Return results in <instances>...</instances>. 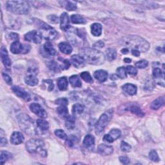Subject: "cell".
Returning a JSON list of instances; mask_svg holds the SVG:
<instances>
[{
  "label": "cell",
  "mask_w": 165,
  "mask_h": 165,
  "mask_svg": "<svg viewBox=\"0 0 165 165\" xmlns=\"http://www.w3.org/2000/svg\"><path fill=\"white\" fill-rule=\"evenodd\" d=\"M149 158L151 161L154 162H158L159 161V155L158 153H157V152L154 150H151L150 152L149 153Z\"/></svg>",
  "instance_id": "obj_41"
},
{
  "label": "cell",
  "mask_w": 165,
  "mask_h": 165,
  "mask_svg": "<svg viewBox=\"0 0 165 165\" xmlns=\"http://www.w3.org/2000/svg\"><path fill=\"white\" fill-rule=\"evenodd\" d=\"M69 81L70 82L72 87H73L79 88V87H81L82 85L81 81L79 78L78 77V76H77V75L72 76L69 78Z\"/></svg>",
  "instance_id": "obj_33"
},
{
  "label": "cell",
  "mask_w": 165,
  "mask_h": 165,
  "mask_svg": "<svg viewBox=\"0 0 165 165\" xmlns=\"http://www.w3.org/2000/svg\"><path fill=\"white\" fill-rule=\"evenodd\" d=\"M6 8L8 11L18 15L27 14L30 11V5L25 1H9Z\"/></svg>",
  "instance_id": "obj_3"
},
{
  "label": "cell",
  "mask_w": 165,
  "mask_h": 165,
  "mask_svg": "<svg viewBox=\"0 0 165 165\" xmlns=\"http://www.w3.org/2000/svg\"><path fill=\"white\" fill-rule=\"evenodd\" d=\"M114 152V148L105 144H100L97 147V152L101 155H109Z\"/></svg>",
  "instance_id": "obj_15"
},
{
  "label": "cell",
  "mask_w": 165,
  "mask_h": 165,
  "mask_svg": "<svg viewBox=\"0 0 165 165\" xmlns=\"http://www.w3.org/2000/svg\"><path fill=\"white\" fill-rule=\"evenodd\" d=\"M120 43L125 46V48H132V50H137L140 52H145L150 48V43L144 38L137 36H128L123 38Z\"/></svg>",
  "instance_id": "obj_1"
},
{
  "label": "cell",
  "mask_w": 165,
  "mask_h": 165,
  "mask_svg": "<svg viewBox=\"0 0 165 165\" xmlns=\"http://www.w3.org/2000/svg\"><path fill=\"white\" fill-rule=\"evenodd\" d=\"M152 74H153L154 78H155V79L162 78L163 79H164V71H163L159 67H154L153 72H152Z\"/></svg>",
  "instance_id": "obj_36"
},
{
  "label": "cell",
  "mask_w": 165,
  "mask_h": 165,
  "mask_svg": "<svg viewBox=\"0 0 165 165\" xmlns=\"http://www.w3.org/2000/svg\"><path fill=\"white\" fill-rule=\"evenodd\" d=\"M80 76L85 81H86L87 82H88V83H92V82H94L92 76H90V74L88 72L85 71V72L81 73Z\"/></svg>",
  "instance_id": "obj_39"
},
{
  "label": "cell",
  "mask_w": 165,
  "mask_h": 165,
  "mask_svg": "<svg viewBox=\"0 0 165 165\" xmlns=\"http://www.w3.org/2000/svg\"><path fill=\"white\" fill-rule=\"evenodd\" d=\"M2 76H3L4 80L5 81V82L8 85H11L12 84V79L10 76H9L7 74H5V73H2Z\"/></svg>",
  "instance_id": "obj_47"
},
{
  "label": "cell",
  "mask_w": 165,
  "mask_h": 165,
  "mask_svg": "<svg viewBox=\"0 0 165 165\" xmlns=\"http://www.w3.org/2000/svg\"><path fill=\"white\" fill-rule=\"evenodd\" d=\"M43 82H45V83L48 84V89L49 91H52V90L54 89V83H53V81L51 79H47V80H45L43 81Z\"/></svg>",
  "instance_id": "obj_50"
},
{
  "label": "cell",
  "mask_w": 165,
  "mask_h": 165,
  "mask_svg": "<svg viewBox=\"0 0 165 165\" xmlns=\"http://www.w3.org/2000/svg\"><path fill=\"white\" fill-rule=\"evenodd\" d=\"M30 110L41 118H45L47 117V113L45 110L39 103H33L29 106Z\"/></svg>",
  "instance_id": "obj_9"
},
{
  "label": "cell",
  "mask_w": 165,
  "mask_h": 165,
  "mask_svg": "<svg viewBox=\"0 0 165 165\" xmlns=\"http://www.w3.org/2000/svg\"><path fill=\"white\" fill-rule=\"evenodd\" d=\"M0 54H1V59L3 64L4 65L5 67L7 69H9L11 68V60H10L9 54H8V52L7 51V49L5 47H2L1 48V52H0Z\"/></svg>",
  "instance_id": "obj_14"
},
{
  "label": "cell",
  "mask_w": 165,
  "mask_h": 165,
  "mask_svg": "<svg viewBox=\"0 0 165 165\" xmlns=\"http://www.w3.org/2000/svg\"><path fill=\"white\" fill-rule=\"evenodd\" d=\"M114 112V109H110L108 110H106L101 115L96 125L95 129L96 133L97 134H101L106 127V126L108 125V124L110 123L113 117Z\"/></svg>",
  "instance_id": "obj_5"
},
{
  "label": "cell",
  "mask_w": 165,
  "mask_h": 165,
  "mask_svg": "<svg viewBox=\"0 0 165 165\" xmlns=\"http://www.w3.org/2000/svg\"><path fill=\"white\" fill-rule=\"evenodd\" d=\"M60 28L61 30L67 32L68 31L70 28V21H69V15L67 13L63 12L61 14V17H60Z\"/></svg>",
  "instance_id": "obj_13"
},
{
  "label": "cell",
  "mask_w": 165,
  "mask_h": 165,
  "mask_svg": "<svg viewBox=\"0 0 165 165\" xmlns=\"http://www.w3.org/2000/svg\"><path fill=\"white\" fill-rule=\"evenodd\" d=\"M127 73L130 74L131 76H136L137 74V70L136 67H134L133 66H127V67L125 68Z\"/></svg>",
  "instance_id": "obj_42"
},
{
  "label": "cell",
  "mask_w": 165,
  "mask_h": 165,
  "mask_svg": "<svg viewBox=\"0 0 165 165\" xmlns=\"http://www.w3.org/2000/svg\"><path fill=\"white\" fill-rule=\"evenodd\" d=\"M148 65V62L145 60L139 61L136 63V67L138 69H145L146 67H147Z\"/></svg>",
  "instance_id": "obj_44"
},
{
  "label": "cell",
  "mask_w": 165,
  "mask_h": 165,
  "mask_svg": "<svg viewBox=\"0 0 165 165\" xmlns=\"http://www.w3.org/2000/svg\"><path fill=\"white\" fill-rule=\"evenodd\" d=\"M60 5L64 7L66 10L69 11H74L77 9L76 5L72 2L70 1H61L59 2Z\"/></svg>",
  "instance_id": "obj_24"
},
{
  "label": "cell",
  "mask_w": 165,
  "mask_h": 165,
  "mask_svg": "<svg viewBox=\"0 0 165 165\" xmlns=\"http://www.w3.org/2000/svg\"><path fill=\"white\" fill-rule=\"evenodd\" d=\"M43 51L45 52L46 54L50 56H54L56 54V51L55 50V48H54L52 44L47 41L44 45H43Z\"/></svg>",
  "instance_id": "obj_19"
},
{
  "label": "cell",
  "mask_w": 165,
  "mask_h": 165,
  "mask_svg": "<svg viewBox=\"0 0 165 165\" xmlns=\"http://www.w3.org/2000/svg\"><path fill=\"white\" fill-rule=\"evenodd\" d=\"M76 125V118L73 115H69L65 119V127L69 130H73Z\"/></svg>",
  "instance_id": "obj_26"
},
{
  "label": "cell",
  "mask_w": 165,
  "mask_h": 165,
  "mask_svg": "<svg viewBox=\"0 0 165 165\" xmlns=\"http://www.w3.org/2000/svg\"><path fill=\"white\" fill-rule=\"evenodd\" d=\"M124 61H125V63H131L132 60L131 59H129V58H125V59H124Z\"/></svg>",
  "instance_id": "obj_58"
},
{
  "label": "cell",
  "mask_w": 165,
  "mask_h": 165,
  "mask_svg": "<svg viewBox=\"0 0 165 165\" xmlns=\"http://www.w3.org/2000/svg\"><path fill=\"white\" fill-rule=\"evenodd\" d=\"M36 25L39 29V32L45 38V39L48 40H53L57 35V32L55 29H54L52 27L49 26L48 25L44 23L42 21H36Z\"/></svg>",
  "instance_id": "obj_6"
},
{
  "label": "cell",
  "mask_w": 165,
  "mask_h": 165,
  "mask_svg": "<svg viewBox=\"0 0 165 165\" xmlns=\"http://www.w3.org/2000/svg\"><path fill=\"white\" fill-rule=\"evenodd\" d=\"M7 144V140L6 137H4L3 136H1V146H5Z\"/></svg>",
  "instance_id": "obj_54"
},
{
  "label": "cell",
  "mask_w": 165,
  "mask_h": 165,
  "mask_svg": "<svg viewBox=\"0 0 165 165\" xmlns=\"http://www.w3.org/2000/svg\"><path fill=\"white\" fill-rule=\"evenodd\" d=\"M116 75L118 78L121 79H125L127 78V73L126 71V69L124 67H121L117 69L116 70Z\"/></svg>",
  "instance_id": "obj_38"
},
{
  "label": "cell",
  "mask_w": 165,
  "mask_h": 165,
  "mask_svg": "<svg viewBox=\"0 0 165 165\" xmlns=\"http://www.w3.org/2000/svg\"><path fill=\"white\" fill-rule=\"evenodd\" d=\"M47 66L51 71H53L56 73H59L61 70L60 65L54 61H51L47 63Z\"/></svg>",
  "instance_id": "obj_32"
},
{
  "label": "cell",
  "mask_w": 165,
  "mask_h": 165,
  "mask_svg": "<svg viewBox=\"0 0 165 165\" xmlns=\"http://www.w3.org/2000/svg\"><path fill=\"white\" fill-rule=\"evenodd\" d=\"M121 135V132L119 129H112L110 130L109 134L104 136L103 141L108 143H113L115 140L120 137Z\"/></svg>",
  "instance_id": "obj_11"
},
{
  "label": "cell",
  "mask_w": 165,
  "mask_h": 165,
  "mask_svg": "<svg viewBox=\"0 0 165 165\" xmlns=\"http://www.w3.org/2000/svg\"><path fill=\"white\" fill-rule=\"evenodd\" d=\"M71 63L76 69L83 68L85 65V61L79 55H73L71 57Z\"/></svg>",
  "instance_id": "obj_12"
},
{
  "label": "cell",
  "mask_w": 165,
  "mask_h": 165,
  "mask_svg": "<svg viewBox=\"0 0 165 165\" xmlns=\"http://www.w3.org/2000/svg\"><path fill=\"white\" fill-rule=\"evenodd\" d=\"M104 46H105V43H104L103 41H98L93 45V47H94V48L97 49V50L98 48H102L103 47H104Z\"/></svg>",
  "instance_id": "obj_49"
},
{
  "label": "cell",
  "mask_w": 165,
  "mask_h": 165,
  "mask_svg": "<svg viewBox=\"0 0 165 165\" xmlns=\"http://www.w3.org/2000/svg\"><path fill=\"white\" fill-rule=\"evenodd\" d=\"M56 104L59 105L60 106H67L69 101L67 98H59L55 101Z\"/></svg>",
  "instance_id": "obj_45"
},
{
  "label": "cell",
  "mask_w": 165,
  "mask_h": 165,
  "mask_svg": "<svg viewBox=\"0 0 165 165\" xmlns=\"http://www.w3.org/2000/svg\"><path fill=\"white\" fill-rule=\"evenodd\" d=\"M128 110L132 113L137 115L139 117H143L145 115V113L140 109V107L136 105H131L128 107Z\"/></svg>",
  "instance_id": "obj_25"
},
{
  "label": "cell",
  "mask_w": 165,
  "mask_h": 165,
  "mask_svg": "<svg viewBox=\"0 0 165 165\" xmlns=\"http://www.w3.org/2000/svg\"><path fill=\"white\" fill-rule=\"evenodd\" d=\"M80 56L85 62L92 65H101L105 61V56L101 51L95 48H84L80 50Z\"/></svg>",
  "instance_id": "obj_2"
},
{
  "label": "cell",
  "mask_w": 165,
  "mask_h": 165,
  "mask_svg": "<svg viewBox=\"0 0 165 165\" xmlns=\"http://www.w3.org/2000/svg\"><path fill=\"white\" fill-rule=\"evenodd\" d=\"M49 21L52 23H58V18L55 15H50L48 17Z\"/></svg>",
  "instance_id": "obj_51"
},
{
  "label": "cell",
  "mask_w": 165,
  "mask_h": 165,
  "mask_svg": "<svg viewBox=\"0 0 165 165\" xmlns=\"http://www.w3.org/2000/svg\"><path fill=\"white\" fill-rule=\"evenodd\" d=\"M132 54L136 57H139L140 56V52L137 50H132Z\"/></svg>",
  "instance_id": "obj_55"
},
{
  "label": "cell",
  "mask_w": 165,
  "mask_h": 165,
  "mask_svg": "<svg viewBox=\"0 0 165 165\" xmlns=\"http://www.w3.org/2000/svg\"><path fill=\"white\" fill-rule=\"evenodd\" d=\"M128 52H129L128 48H123L122 50H121V52L123 54H127Z\"/></svg>",
  "instance_id": "obj_57"
},
{
  "label": "cell",
  "mask_w": 165,
  "mask_h": 165,
  "mask_svg": "<svg viewBox=\"0 0 165 165\" xmlns=\"http://www.w3.org/2000/svg\"><path fill=\"white\" fill-rule=\"evenodd\" d=\"M119 161L124 164H128L130 163V159L128 157L126 156H121L119 158Z\"/></svg>",
  "instance_id": "obj_52"
},
{
  "label": "cell",
  "mask_w": 165,
  "mask_h": 165,
  "mask_svg": "<svg viewBox=\"0 0 165 165\" xmlns=\"http://www.w3.org/2000/svg\"><path fill=\"white\" fill-rule=\"evenodd\" d=\"M164 96H161L158 98H157L156 100H155L151 104L150 107L152 110H158L160 109L162 106L164 105Z\"/></svg>",
  "instance_id": "obj_21"
},
{
  "label": "cell",
  "mask_w": 165,
  "mask_h": 165,
  "mask_svg": "<svg viewBox=\"0 0 165 165\" xmlns=\"http://www.w3.org/2000/svg\"><path fill=\"white\" fill-rule=\"evenodd\" d=\"M94 77L99 82H103L106 81L107 78H108V73H107L106 71L103 70H96L94 73Z\"/></svg>",
  "instance_id": "obj_17"
},
{
  "label": "cell",
  "mask_w": 165,
  "mask_h": 165,
  "mask_svg": "<svg viewBox=\"0 0 165 165\" xmlns=\"http://www.w3.org/2000/svg\"><path fill=\"white\" fill-rule=\"evenodd\" d=\"M121 149L124 152H129L132 150V147L127 143L125 141H122L121 143Z\"/></svg>",
  "instance_id": "obj_43"
},
{
  "label": "cell",
  "mask_w": 165,
  "mask_h": 165,
  "mask_svg": "<svg viewBox=\"0 0 165 165\" xmlns=\"http://www.w3.org/2000/svg\"><path fill=\"white\" fill-rule=\"evenodd\" d=\"M54 134L55 135L58 137L59 138L61 139H64V140H67L68 137H67V135L66 134V133L65 132V131L63 130H61V129H57V130H56L54 131Z\"/></svg>",
  "instance_id": "obj_40"
},
{
  "label": "cell",
  "mask_w": 165,
  "mask_h": 165,
  "mask_svg": "<svg viewBox=\"0 0 165 165\" xmlns=\"http://www.w3.org/2000/svg\"><path fill=\"white\" fill-rule=\"evenodd\" d=\"M12 90L16 96L21 98L22 100L26 101H29L31 100L30 95L21 87L18 86H14L12 87Z\"/></svg>",
  "instance_id": "obj_10"
},
{
  "label": "cell",
  "mask_w": 165,
  "mask_h": 165,
  "mask_svg": "<svg viewBox=\"0 0 165 165\" xmlns=\"http://www.w3.org/2000/svg\"><path fill=\"white\" fill-rule=\"evenodd\" d=\"M37 126L43 131H47L49 128V124L48 121L43 119H39L36 121Z\"/></svg>",
  "instance_id": "obj_34"
},
{
  "label": "cell",
  "mask_w": 165,
  "mask_h": 165,
  "mask_svg": "<svg viewBox=\"0 0 165 165\" xmlns=\"http://www.w3.org/2000/svg\"><path fill=\"white\" fill-rule=\"evenodd\" d=\"M25 83L27 85L31 87H34L38 84L39 80L35 75L29 74V75H27L25 78Z\"/></svg>",
  "instance_id": "obj_23"
},
{
  "label": "cell",
  "mask_w": 165,
  "mask_h": 165,
  "mask_svg": "<svg viewBox=\"0 0 165 165\" xmlns=\"http://www.w3.org/2000/svg\"><path fill=\"white\" fill-rule=\"evenodd\" d=\"M45 143L43 141L39 139H32L26 143L25 147L27 150L30 154L39 153L41 156L46 157L47 151L44 149Z\"/></svg>",
  "instance_id": "obj_4"
},
{
  "label": "cell",
  "mask_w": 165,
  "mask_h": 165,
  "mask_svg": "<svg viewBox=\"0 0 165 165\" xmlns=\"http://www.w3.org/2000/svg\"><path fill=\"white\" fill-rule=\"evenodd\" d=\"M71 22L74 24H85L87 21L84 17L79 14H73L70 18Z\"/></svg>",
  "instance_id": "obj_28"
},
{
  "label": "cell",
  "mask_w": 165,
  "mask_h": 165,
  "mask_svg": "<svg viewBox=\"0 0 165 165\" xmlns=\"http://www.w3.org/2000/svg\"><path fill=\"white\" fill-rule=\"evenodd\" d=\"M74 136H70V138H69V139L67 138V144L70 147L73 146L74 143L77 141L76 137H75V139H74Z\"/></svg>",
  "instance_id": "obj_48"
},
{
  "label": "cell",
  "mask_w": 165,
  "mask_h": 165,
  "mask_svg": "<svg viewBox=\"0 0 165 165\" xmlns=\"http://www.w3.org/2000/svg\"><path fill=\"white\" fill-rule=\"evenodd\" d=\"M92 34L96 37L100 36L102 34V25L100 23H95L91 26Z\"/></svg>",
  "instance_id": "obj_22"
},
{
  "label": "cell",
  "mask_w": 165,
  "mask_h": 165,
  "mask_svg": "<svg viewBox=\"0 0 165 165\" xmlns=\"http://www.w3.org/2000/svg\"><path fill=\"white\" fill-rule=\"evenodd\" d=\"M57 87L61 91H65L68 87V81L65 77L60 78L57 81Z\"/></svg>",
  "instance_id": "obj_29"
},
{
  "label": "cell",
  "mask_w": 165,
  "mask_h": 165,
  "mask_svg": "<svg viewBox=\"0 0 165 165\" xmlns=\"http://www.w3.org/2000/svg\"><path fill=\"white\" fill-rule=\"evenodd\" d=\"M62 63H63V65H60L61 70H67V69H69L70 66V63L69 62V60H63Z\"/></svg>",
  "instance_id": "obj_46"
},
{
  "label": "cell",
  "mask_w": 165,
  "mask_h": 165,
  "mask_svg": "<svg viewBox=\"0 0 165 165\" xmlns=\"http://www.w3.org/2000/svg\"><path fill=\"white\" fill-rule=\"evenodd\" d=\"M11 154L6 151H2L0 155V162L2 164H4L8 160L11 158Z\"/></svg>",
  "instance_id": "obj_37"
},
{
  "label": "cell",
  "mask_w": 165,
  "mask_h": 165,
  "mask_svg": "<svg viewBox=\"0 0 165 165\" xmlns=\"http://www.w3.org/2000/svg\"><path fill=\"white\" fill-rule=\"evenodd\" d=\"M58 47H59V49H60V51L65 54H70L72 52V46L67 43V42H62V43H60L58 45Z\"/></svg>",
  "instance_id": "obj_20"
},
{
  "label": "cell",
  "mask_w": 165,
  "mask_h": 165,
  "mask_svg": "<svg viewBox=\"0 0 165 165\" xmlns=\"http://www.w3.org/2000/svg\"><path fill=\"white\" fill-rule=\"evenodd\" d=\"M57 112L61 118L66 119L69 116V110L67 106H60L57 109Z\"/></svg>",
  "instance_id": "obj_30"
},
{
  "label": "cell",
  "mask_w": 165,
  "mask_h": 165,
  "mask_svg": "<svg viewBox=\"0 0 165 165\" xmlns=\"http://www.w3.org/2000/svg\"><path fill=\"white\" fill-rule=\"evenodd\" d=\"M84 111V106L79 103L74 105L72 109V112L74 115H80Z\"/></svg>",
  "instance_id": "obj_35"
},
{
  "label": "cell",
  "mask_w": 165,
  "mask_h": 165,
  "mask_svg": "<svg viewBox=\"0 0 165 165\" xmlns=\"http://www.w3.org/2000/svg\"><path fill=\"white\" fill-rule=\"evenodd\" d=\"M9 37L11 39L14 40V41H17L19 40V35L14 32H11V34H9Z\"/></svg>",
  "instance_id": "obj_53"
},
{
  "label": "cell",
  "mask_w": 165,
  "mask_h": 165,
  "mask_svg": "<svg viewBox=\"0 0 165 165\" xmlns=\"http://www.w3.org/2000/svg\"><path fill=\"white\" fill-rule=\"evenodd\" d=\"M123 90L130 96H134L137 93V87L133 84L127 83L123 86Z\"/></svg>",
  "instance_id": "obj_18"
},
{
  "label": "cell",
  "mask_w": 165,
  "mask_h": 165,
  "mask_svg": "<svg viewBox=\"0 0 165 165\" xmlns=\"http://www.w3.org/2000/svg\"><path fill=\"white\" fill-rule=\"evenodd\" d=\"M42 37L43 36L39 31L32 30L25 35V39L27 41H29V42L39 44L41 42Z\"/></svg>",
  "instance_id": "obj_8"
},
{
  "label": "cell",
  "mask_w": 165,
  "mask_h": 165,
  "mask_svg": "<svg viewBox=\"0 0 165 165\" xmlns=\"http://www.w3.org/2000/svg\"><path fill=\"white\" fill-rule=\"evenodd\" d=\"M82 144H83V146L86 148L92 147L95 144L94 137L92 135H90V134L87 135L83 139V142H82Z\"/></svg>",
  "instance_id": "obj_27"
},
{
  "label": "cell",
  "mask_w": 165,
  "mask_h": 165,
  "mask_svg": "<svg viewBox=\"0 0 165 165\" xmlns=\"http://www.w3.org/2000/svg\"><path fill=\"white\" fill-rule=\"evenodd\" d=\"M119 78L118 76L116 75V74H112V75L110 76V79L112 80H116L118 79Z\"/></svg>",
  "instance_id": "obj_56"
},
{
  "label": "cell",
  "mask_w": 165,
  "mask_h": 165,
  "mask_svg": "<svg viewBox=\"0 0 165 165\" xmlns=\"http://www.w3.org/2000/svg\"><path fill=\"white\" fill-rule=\"evenodd\" d=\"M10 50L11 52L14 54H26L30 51V46L29 45H23L19 41H14L11 45Z\"/></svg>",
  "instance_id": "obj_7"
},
{
  "label": "cell",
  "mask_w": 165,
  "mask_h": 165,
  "mask_svg": "<svg viewBox=\"0 0 165 165\" xmlns=\"http://www.w3.org/2000/svg\"><path fill=\"white\" fill-rule=\"evenodd\" d=\"M117 56V51L114 48H108L106 51V56L107 60L110 61H114Z\"/></svg>",
  "instance_id": "obj_31"
},
{
  "label": "cell",
  "mask_w": 165,
  "mask_h": 165,
  "mask_svg": "<svg viewBox=\"0 0 165 165\" xmlns=\"http://www.w3.org/2000/svg\"><path fill=\"white\" fill-rule=\"evenodd\" d=\"M24 136L20 132H14L11 137V142L14 145H18L24 141Z\"/></svg>",
  "instance_id": "obj_16"
}]
</instances>
